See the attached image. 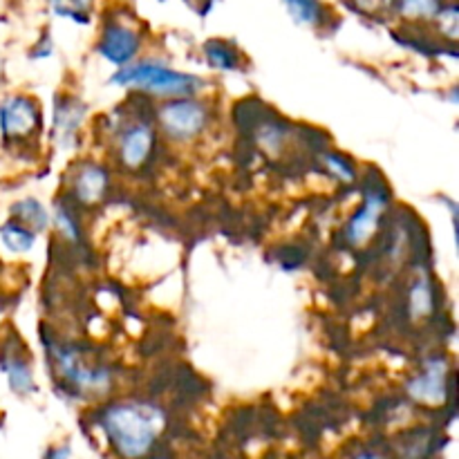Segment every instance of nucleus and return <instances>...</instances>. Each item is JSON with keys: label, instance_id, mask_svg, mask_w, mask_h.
<instances>
[{"label": "nucleus", "instance_id": "f257e3e1", "mask_svg": "<svg viewBox=\"0 0 459 459\" xmlns=\"http://www.w3.org/2000/svg\"><path fill=\"white\" fill-rule=\"evenodd\" d=\"M152 408L137 403H117L103 412V430L110 439L112 448L126 459H142L148 455L157 439V421Z\"/></svg>", "mask_w": 459, "mask_h": 459}, {"label": "nucleus", "instance_id": "f03ea898", "mask_svg": "<svg viewBox=\"0 0 459 459\" xmlns=\"http://www.w3.org/2000/svg\"><path fill=\"white\" fill-rule=\"evenodd\" d=\"M110 85L117 88H137L143 92L157 94V97H193L197 90H202V79L193 74L166 67L164 63L155 61H139L126 63L117 67L115 74L110 76Z\"/></svg>", "mask_w": 459, "mask_h": 459}, {"label": "nucleus", "instance_id": "7ed1b4c3", "mask_svg": "<svg viewBox=\"0 0 459 459\" xmlns=\"http://www.w3.org/2000/svg\"><path fill=\"white\" fill-rule=\"evenodd\" d=\"M206 108L200 101L188 97L173 99L160 110V126L164 128L166 137L175 142H191L206 128Z\"/></svg>", "mask_w": 459, "mask_h": 459}, {"label": "nucleus", "instance_id": "20e7f679", "mask_svg": "<svg viewBox=\"0 0 459 459\" xmlns=\"http://www.w3.org/2000/svg\"><path fill=\"white\" fill-rule=\"evenodd\" d=\"M40 124V110L34 99L16 94L0 103V133L9 142L27 139Z\"/></svg>", "mask_w": 459, "mask_h": 459}, {"label": "nucleus", "instance_id": "39448f33", "mask_svg": "<svg viewBox=\"0 0 459 459\" xmlns=\"http://www.w3.org/2000/svg\"><path fill=\"white\" fill-rule=\"evenodd\" d=\"M54 363H56L58 372L67 384H72L79 390H106L110 385V375L101 368L85 366L79 352L70 348H54Z\"/></svg>", "mask_w": 459, "mask_h": 459}, {"label": "nucleus", "instance_id": "423d86ee", "mask_svg": "<svg viewBox=\"0 0 459 459\" xmlns=\"http://www.w3.org/2000/svg\"><path fill=\"white\" fill-rule=\"evenodd\" d=\"M406 393L415 402L426 406H439L446 402L448 393V363L446 359H429L424 363V370L412 377L406 385Z\"/></svg>", "mask_w": 459, "mask_h": 459}, {"label": "nucleus", "instance_id": "0eeeda50", "mask_svg": "<svg viewBox=\"0 0 459 459\" xmlns=\"http://www.w3.org/2000/svg\"><path fill=\"white\" fill-rule=\"evenodd\" d=\"M139 52V34L128 25L112 22L103 30L101 40H99V54L112 65L121 67L133 61Z\"/></svg>", "mask_w": 459, "mask_h": 459}, {"label": "nucleus", "instance_id": "6e6552de", "mask_svg": "<svg viewBox=\"0 0 459 459\" xmlns=\"http://www.w3.org/2000/svg\"><path fill=\"white\" fill-rule=\"evenodd\" d=\"M384 211H385L384 193H368L366 202H363V206L359 209V213L350 220L348 240L357 247L366 245V242L375 236L377 229H379Z\"/></svg>", "mask_w": 459, "mask_h": 459}, {"label": "nucleus", "instance_id": "1a4fd4ad", "mask_svg": "<svg viewBox=\"0 0 459 459\" xmlns=\"http://www.w3.org/2000/svg\"><path fill=\"white\" fill-rule=\"evenodd\" d=\"M85 117V106L76 99H58L54 108V139L61 148H70L74 143L76 133L81 128V121Z\"/></svg>", "mask_w": 459, "mask_h": 459}, {"label": "nucleus", "instance_id": "9d476101", "mask_svg": "<svg viewBox=\"0 0 459 459\" xmlns=\"http://www.w3.org/2000/svg\"><path fill=\"white\" fill-rule=\"evenodd\" d=\"M155 143V134H152L151 126L137 124L130 130H126L119 143V157L128 169H139L143 161L148 160Z\"/></svg>", "mask_w": 459, "mask_h": 459}, {"label": "nucleus", "instance_id": "9b49d317", "mask_svg": "<svg viewBox=\"0 0 459 459\" xmlns=\"http://www.w3.org/2000/svg\"><path fill=\"white\" fill-rule=\"evenodd\" d=\"M108 182H110V175L103 166L97 164H83L79 169L74 178V195L76 200L83 202V204H94V202L101 200L108 191Z\"/></svg>", "mask_w": 459, "mask_h": 459}, {"label": "nucleus", "instance_id": "f8f14e48", "mask_svg": "<svg viewBox=\"0 0 459 459\" xmlns=\"http://www.w3.org/2000/svg\"><path fill=\"white\" fill-rule=\"evenodd\" d=\"M0 370L7 377V384L12 393L16 394H30L36 390L34 372L25 359H18L16 354H3L0 357Z\"/></svg>", "mask_w": 459, "mask_h": 459}, {"label": "nucleus", "instance_id": "ddd939ff", "mask_svg": "<svg viewBox=\"0 0 459 459\" xmlns=\"http://www.w3.org/2000/svg\"><path fill=\"white\" fill-rule=\"evenodd\" d=\"M9 213H12V220L25 224L27 229H31V231L36 233L45 231L49 224L48 209H45L36 197H22V200L13 202V204L9 206Z\"/></svg>", "mask_w": 459, "mask_h": 459}, {"label": "nucleus", "instance_id": "4468645a", "mask_svg": "<svg viewBox=\"0 0 459 459\" xmlns=\"http://www.w3.org/2000/svg\"><path fill=\"white\" fill-rule=\"evenodd\" d=\"M0 242L12 254H27L36 245V231L27 229L25 224L16 222V220H7L4 224H0Z\"/></svg>", "mask_w": 459, "mask_h": 459}, {"label": "nucleus", "instance_id": "2eb2a0df", "mask_svg": "<svg viewBox=\"0 0 459 459\" xmlns=\"http://www.w3.org/2000/svg\"><path fill=\"white\" fill-rule=\"evenodd\" d=\"M433 307H435V294H433V285H430V278L420 276L411 290V303H408L411 316L424 318L433 312Z\"/></svg>", "mask_w": 459, "mask_h": 459}, {"label": "nucleus", "instance_id": "dca6fc26", "mask_svg": "<svg viewBox=\"0 0 459 459\" xmlns=\"http://www.w3.org/2000/svg\"><path fill=\"white\" fill-rule=\"evenodd\" d=\"M282 3L296 25L316 27L323 21V7L318 0H282Z\"/></svg>", "mask_w": 459, "mask_h": 459}, {"label": "nucleus", "instance_id": "f3484780", "mask_svg": "<svg viewBox=\"0 0 459 459\" xmlns=\"http://www.w3.org/2000/svg\"><path fill=\"white\" fill-rule=\"evenodd\" d=\"M206 61L215 67V70H238L240 65V56H238L236 49L231 48L224 40H209L204 45Z\"/></svg>", "mask_w": 459, "mask_h": 459}, {"label": "nucleus", "instance_id": "a211bd4d", "mask_svg": "<svg viewBox=\"0 0 459 459\" xmlns=\"http://www.w3.org/2000/svg\"><path fill=\"white\" fill-rule=\"evenodd\" d=\"M442 9V0H399L402 16L412 21H433Z\"/></svg>", "mask_w": 459, "mask_h": 459}, {"label": "nucleus", "instance_id": "6ab92c4d", "mask_svg": "<svg viewBox=\"0 0 459 459\" xmlns=\"http://www.w3.org/2000/svg\"><path fill=\"white\" fill-rule=\"evenodd\" d=\"M52 9L63 18H72L76 22H88V13L92 9V0H49Z\"/></svg>", "mask_w": 459, "mask_h": 459}, {"label": "nucleus", "instance_id": "aec40b11", "mask_svg": "<svg viewBox=\"0 0 459 459\" xmlns=\"http://www.w3.org/2000/svg\"><path fill=\"white\" fill-rule=\"evenodd\" d=\"M437 25H439V31H442L446 39L455 40L459 36V12L455 4H448V7H442L437 12Z\"/></svg>", "mask_w": 459, "mask_h": 459}, {"label": "nucleus", "instance_id": "412c9836", "mask_svg": "<svg viewBox=\"0 0 459 459\" xmlns=\"http://www.w3.org/2000/svg\"><path fill=\"white\" fill-rule=\"evenodd\" d=\"M54 222H56V229L58 233H61L65 240L70 242H76L79 240L81 231H79V224H76V220L72 218V213L67 209H56V213H54Z\"/></svg>", "mask_w": 459, "mask_h": 459}, {"label": "nucleus", "instance_id": "4be33fe9", "mask_svg": "<svg viewBox=\"0 0 459 459\" xmlns=\"http://www.w3.org/2000/svg\"><path fill=\"white\" fill-rule=\"evenodd\" d=\"M323 161H325L327 170H330V173H334L336 178L341 179V182H352V179H354V169L350 166V161L345 160V157L325 155V157H323Z\"/></svg>", "mask_w": 459, "mask_h": 459}, {"label": "nucleus", "instance_id": "5701e85b", "mask_svg": "<svg viewBox=\"0 0 459 459\" xmlns=\"http://www.w3.org/2000/svg\"><path fill=\"white\" fill-rule=\"evenodd\" d=\"M45 459H70V448L61 446V448H52V451L45 455Z\"/></svg>", "mask_w": 459, "mask_h": 459}, {"label": "nucleus", "instance_id": "b1692460", "mask_svg": "<svg viewBox=\"0 0 459 459\" xmlns=\"http://www.w3.org/2000/svg\"><path fill=\"white\" fill-rule=\"evenodd\" d=\"M188 4L200 13H206V9H211V0H188Z\"/></svg>", "mask_w": 459, "mask_h": 459}, {"label": "nucleus", "instance_id": "393cba45", "mask_svg": "<svg viewBox=\"0 0 459 459\" xmlns=\"http://www.w3.org/2000/svg\"><path fill=\"white\" fill-rule=\"evenodd\" d=\"M357 459H379L375 455V453H361V455H357Z\"/></svg>", "mask_w": 459, "mask_h": 459}]
</instances>
